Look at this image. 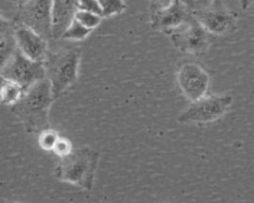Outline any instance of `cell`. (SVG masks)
<instances>
[{"label": "cell", "mask_w": 254, "mask_h": 203, "mask_svg": "<svg viewBox=\"0 0 254 203\" xmlns=\"http://www.w3.org/2000/svg\"><path fill=\"white\" fill-rule=\"evenodd\" d=\"M55 101L47 77L29 87L22 98L12 106L11 112L22 122L28 133L40 134L49 125V111Z\"/></svg>", "instance_id": "1"}, {"label": "cell", "mask_w": 254, "mask_h": 203, "mask_svg": "<svg viewBox=\"0 0 254 203\" xmlns=\"http://www.w3.org/2000/svg\"><path fill=\"white\" fill-rule=\"evenodd\" d=\"M80 56L81 50L78 47L49 50L44 64L55 100L64 95L76 82Z\"/></svg>", "instance_id": "2"}, {"label": "cell", "mask_w": 254, "mask_h": 203, "mask_svg": "<svg viewBox=\"0 0 254 203\" xmlns=\"http://www.w3.org/2000/svg\"><path fill=\"white\" fill-rule=\"evenodd\" d=\"M99 152L91 148L73 149L68 154L60 157L55 167L56 177L64 182L77 185L87 191L94 185Z\"/></svg>", "instance_id": "3"}, {"label": "cell", "mask_w": 254, "mask_h": 203, "mask_svg": "<svg viewBox=\"0 0 254 203\" xmlns=\"http://www.w3.org/2000/svg\"><path fill=\"white\" fill-rule=\"evenodd\" d=\"M233 98L230 95L210 94L191 101L180 113L178 122L181 124H206L214 122L224 116L230 109Z\"/></svg>", "instance_id": "4"}, {"label": "cell", "mask_w": 254, "mask_h": 203, "mask_svg": "<svg viewBox=\"0 0 254 203\" xmlns=\"http://www.w3.org/2000/svg\"><path fill=\"white\" fill-rule=\"evenodd\" d=\"M1 77L12 80L27 90L46 77L45 64L44 61L29 58L17 49L11 58L1 65Z\"/></svg>", "instance_id": "5"}, {"label": "cell", "mask_w": 254, "mask_h": 203, "mask_svg": "<svg viewBox=\"0 0 254 203\" xmlns=\"http://www.w3.org/2000/svg\"><path fill=\"white\" fill-rule=\"evenodd\" d=\"M168 35L176 49L190 54L199 55L209 47V33L192 14L185 24Z\"/></svg>", "instance_id": "6"}, {"label": "cell", "mask_w": 254, "mask_h": 203, "mask_svg": "<svg viewBox=\"0 0 254 203\" xmlns=\"http://www.w3.org/2000/svg\"><path fill=\"white\" fill-rule=\"evenodd\" d=\"M53 0H27L18 6L14 20L23 23L46 40L53 39Z\"/></svg>", "instance_id": "7"}, {"label": "cell", "mask_w": 254, "mask_h": 203, "mask_svg": "<svg viewBox=\"0 0 254 203\" xmlns=\"http://www.w3.org/2000/svg\"><path fill=\"white\" fill-rule=\"evenodd\" d=\"M176 80L181 93L190 102L207 94L209 75L196 62L186 61L180 64L177 70Z\"/></svg>", "instance_id": "8"}, {"label": "cell", "mask_w": 254, "mask_h": 203, "mask_svg": "<svg viewBox=\"0 0 254 203\" xmlns=\"http://www.w3.org/2000/svg\"><path fill=\"white\" fill-rule=\"evenodd\" d=\"M191 14L212 35H226L236 28L237 14L227 9L221 0H216L208 7Z\"/></svg>", "instance_id": "9"}, {"label": "cell", "mask_w": 254, "mask_h": 203, "mask_svg": "<svg viewBox=\"0 0 254 203\" xmlns=\"http://www.w3.org/2000/svg\"><path fill=\"white\" fill-rule=\"evenodd\" d=\"M14 21L18 49L29 58L44 61L49 51L48 40L29 26Z\"/></svg>", "instance_id": "10"}, {"label": "cell", "mask_w": 254, "mask_h": 203, "mask_svg": "<svg viewBox=\"0 0 254 203\" xmlns=\"http://www.w3.org/2000/svg\"><path fill=\"white\" fill-rule=\"evenodd\" d=\"M191 16L183 0H176L168 8L150 14L151 28L168 35L173 30L185 24Z\"/></svg>", "instance_id": "11"}, {"label": "cell", "mask_w": 254, "mask_h": 203, "mask_svg": "<svg viewBox=\"0 0 254 203\" xmlns=\"http://www.w3.org/2000/svg\"><path fill=\"white\" fill-rule=\"evenodd\" d=\"M78 0H53V39H61L74 19Z\"/></svg>", "instance_id": "12"}, {"label": "cell", "mask_w": 254, "mask_h": 203, "mask_svg": "<svg viewBox=\"0 0 254 203\" xmlns=\"http://www.w3.org/2000/svg\"><path fill=\"white\" fill-rule=\"evenodd\" d=\"M15 21L1 15L0 18V58L1 65L5 64L17 51Z\"/></svg>", "instance_id": "13"}, {"label": "cell", "mask_w": 254, "mask_h": 203, "mask_svg": "<svg viewBox=\"0 0 254 203\" xmlns=\"http://www.w3.org/2000/svg\"><path fill=\"white\" fill-rule=\"evenodd\" d=\"M25 91L26 90L20 84L1 77L0 98L3 105L13 106L22 98Z\"/></svg>", "instance_id": "14"}, {"label": "cell", "mask_w": 254, "mask_h": 203, "mask_svg": "<svg viewBox=\"0 0 254 203\" xmlns=\"http://www.w3.org/2000/svg\"><path fill=\"white\" fill-rule=\"evenodd\" d=\"M91 32H92V30L84 27L76 19H73L72 22L70 23V25L64 32L61 39L65 40V41L78 42V41H82L85 38H87Z\"/></svg>", "instance_id": "15"}, {"label": "cell", "mask_w": 254, "mask_h": 203, "mask_svg": "<svg viewBox=\"0 0 254 203\" xmlns=\"http://www.w3.org/2000/svg\"><path fill=\"white\" fill-rule=\"evenodd\" d=\"M74 19H76L84 27H86L90 30H94L95 28H97L100 25L103 17L101 15H98L93 12L78 9L75 13Z\"/></svg>", "instance_id": "16"}, {"label": "cell", "mask_w": 254, "mask_h": 203, "mask_svg": "<svg viewBox=\"0 0 254 203\" xmlns=\"http://www.w3.org/2000/svg\"><path fill=\"white\" fill-rule=\"evenodd\" d=\"M99 2L101 5L103 18L121 14L126 9L124 0H99Z\"/></svg>", "instance_id": "17"}, {"label": "cell", "mask_w": 254, "mask_h": 203, "mask_svg": "<svg viewBox=\"0 0 254 203\" xmlns=\"http://www.w3.org/2000/svg\"><path fill=\"white\" fill-rule=\"evenodd\" d=\"M59 138V134L56 131L49 128L39 134L38 143L41 149L45 151H53Z\"/></svg>", "instance_id": "18"}, {"label": "cell", "mask_w": 254, "mask_h": 203, "mask_svg": "<svg viewBox=\"0 0 254 203\" xmlns=\"http://www.w3.org/2000/svg\"><path fill=\"white\" fill-rule=\"evenodd\" d=\"M72 144L69 140L66 138H62L60 137L53 149L52 152H54L58 156L63 157L66 154H68L72 151Z\"/></svg>", "instance_id": "19"}, {"label": "cell", "mask_w": 254, "mask_h": 203, "mask_svg": "<svg viewBox=\"0 0 254 203\" xmlns=\"http://www.w3.org/2000/svg\"><path fill=\"white\" fill-rule=\"evenodd\" d=\"M78 9L93 12L102 16V9L99 0H78Z\"/></svg>", "instance_id": "20"}, {"label": "cell", "mask_w": 254, "mask_h": 203, "mask_svg": "<svg viewBox=\"0 0 254 203\" xmlns=\"http://www.w3.org/2000/svg\"><path fill=\"white\" fill-rule=\"evenodd\" d=\"M216 0H183L188 9L192 13L195 11L202 10L211 5Z\"/></svg>", "instance_id": "21"}, {"label": "cell", "mask_w": 254, "mask_h": 203, "mask_svg": "<svg viewBox=\"0 0 254 203\" xmlns=\"http://www.w3.org/2000/svg\"><path fill=\"white\" fill-rule=\"evenodd\" d=\"M176 0H150V4H149L150 14H154L168 8Z\"/></svg>", "instance_id": "22"}, {"label": "cell", "mask_w": 254, "mask_h": 203, "mask_svg": "<svg viewBox=\"0 0 254 203\" xmlns=\"http://www.w3.org/2000/svg\"><path fill=\"white\" fill-rule=\"evenodd\" d=\"M238 2L240 5V8L242 10H246L247 8H249L252 5L254 0H238Z\"/></svg>", "instance_id": "23"}, {"label": "cell", "mask_w": 254, "mask_h": 203, "mask_svg": "<svg viewBox=\"0 0 254 203\" xmlns=\"http://www.w3.org/2000/svg\"><path fill=\"white\" fill-rule=\"evenodd\" d=\"M10 1H12V2H14V3H16L18 6L19 5H21V4H23V3H25L27 0H10Z\"/></svg>", "instance_id": "24"}]
</instances>
